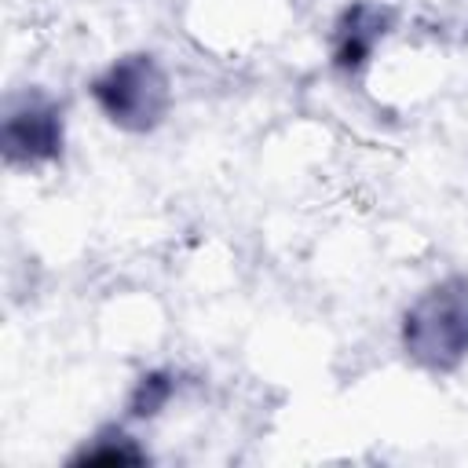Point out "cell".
Returning a JSON list of instances; mask_svg holds the SVG:
<instances>
[{
    "instance_id": "6da1fadb",
    "label": "cell",
    "mask_w": 468,
    "mask_h": 468,
    "mask_svg": "<svg viewBox=\"0 0 468 468\" xmlns=\"http://www.w3.org/2000/svg\"><path fill=\"white\" fill-rule=\"evenodd\" d=\"M406 355L431 369H450L468 355V278H446L428 289L402 322Z\"/></svg>"
},
{
    "instance_id": "3957f363",
    "label": "cell",
    "mask_w": 468,
    "mask_h": 468,
    "mask_svg": "<svg viewBox=\"0 0 468 468\" xmlns=\"http://www.w3.org/2000/svg\"><path fill=\"white\" fill-rule=\"evenodd\" d=\"M62 146V121L58 110L40 102V99H26L18 110L11 106L4 117V154L11 165H40L51 161Z\"/></svg>"
},
{
    "instance_id": "7a4b0ae2",
    "label": "cell",
    "mask_w": 468,
    "mask_h": 468,
    "mask_svg": "<svg viewBox=\"0 0 468 468\" xmlns=\"http://www.w3.org/2000/svg\"><path fill=\"white\" fill-rule=\"evenodd\" d=\"M91 95L113 124L143 132L161 121L168 106V80L150 55H124L91 84Z\"/></svg>"
},
{
    "instance_id": "277c9868",
    "label": "cell",
    "mask_w": 468,
    "mask_h": 468,
    "mask_svg": "<svg viewBox=\"0 0 468 468\" xmlns=\"http://www.w3.org/2000/svg\"><path fill=\"white\" fill-rule=\"evenodd\" d=\"M377 26H380V15L373 11V7H366V4H358L355 11H347L344 15V22H340V44H336V62L340 66H358V62H366V55H369V44L377 40Z\"/></svg>"
}]
</instances>
